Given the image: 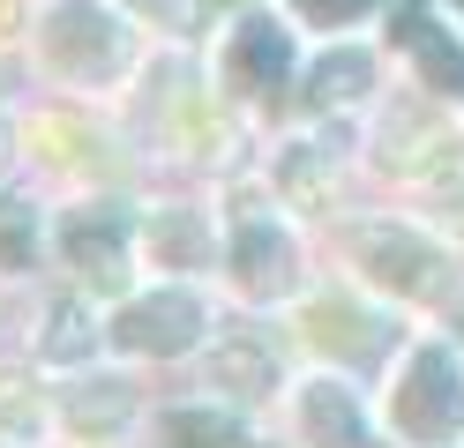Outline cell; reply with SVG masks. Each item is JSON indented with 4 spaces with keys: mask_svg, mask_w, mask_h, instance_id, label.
<instances>
[{
    "mask_svg": "<svg viewBox=\"0 0 464 448\" xmlns=\"http://www.w3.org/2000/svg\"><path fill=\"white\" fill-rule=\"evenodd\" d=\"M367 157L390 179H434L450 165V105L434 98V90H390V98L374 105Z\"/></svg>",
    "mask_w": 464,
    "mask_h": 448,
    "instance_id": "cell-9",
    "label": "cell"
},
{
    "mask_svg": "<svg viewBox=\"0 0 464 448\" xmlns=\"http://www.w3.org/2000/svg\"><path fill=\"white\" fill-rule=\"evenodd\" d=\"M450 337H457V344H464V299H457V314H450Z\"/></svg>",
    "mask_w": 464,
    "mask_h": 448,
    "instance_id": "cell-26",
    "label": "cell"
},
{
    "mask_svg": "<svg viewBox=\"0 0 464 448\" xmlns=\"http://www.w3.org/2000/svg\"><path fill=\"white\" fill-rule=\"evenodd\" d=\"M293 344L330 374H353V381H382L397 367V351L412 344L397 329V307L374 299L367 284H330V291H307L293 307Z\"/></svg>",
    "mask_w": 464,
    "mask_h": 448,
    "instance_id": "cell-2",
    "label": "cell"
},
{
    "mask_svg": "<svg viewBox=\"0 0 464 448\" xmlns=\"http://www.w3.org/2000/svg\"><path fill=\"white\" fill-rule=\"evenodd\" d=\"M285 15L307 23V30H323V38H337V30H353L374 15V0H285Z\"/></svg>",
    "mask_w": 464,
    "mask_h": 448,
    "instance_id": "cell-21",
    "label": "cell"
},
{
    "mask_svg": "<svg viewBox=\"0 0 464 448\" xmlns=\"http://www.w3.org/2000/svg\"><path fill=\"white\" fill-rule=\"evenodd\" d=\"M38 247H45V217H38V202L0 187V277H31Z\"/></svg>",
    "mask_w": 464,
    "mask_h": 448,
    "instance_id": "cell-20",
    "label": "cell"
},
{
    "mask_svg": "<svg viewBox=\"0 0 464 448\" xmlns=\"http://www.w3.org/2000/svg\"><path fill=\"white\" fill-rule=\"evenodd\" d=\"M225 217H210V209L195 202H150L142 209V269H158V277H210V269L225 262L218 247Z\"/></svg>",
    "mask_w": 464,
    "mask_h": 448,
    "instance_id": "cell-13",
    "label": "cell"
},
{
    "mask_svg": "<svg viewBox=\"0 0 464 448\" xmlns=\"http://www.w3.org/2000/svg\"><path fill=\"white\" fill-rule=\"evenodd\" d=\"M427 224L442 239H464V172H434L427 179Z\"/></svg>",
    "mask_w": 464,
    "mask_h": 448,
    "instance_id": "cell-22",
    "label": "cell"
},
{
    "mask_svg": "<svg viewBox=\"0 0 464 448\" xmlns=\"http://www.w3.org/2000/svg\"><path fill=\"white\" fill-rule=\"evenodd\" d=\"M225 217V284L232 299L247 307H300L307 299V269H300V232H293V209L277 195H255V187H232V202L218 209Z\"/></svg>",
    "mask_w": 464,
    "mask_h": 448,
    "instance_id": "cell-3",
    "label": "cell"
},
{
    "mask_svg": "<svg viewBox=\"0 0 464 448\" xmlns=\"http://www.w3.org/2000/svg\"><path fill=\"white\" fill-rule=\"evenodd\" d=\"M53 254H61V269L75 277V291L121 307L135 291V269H142V209L112 202V195L68 202L61 224H53Z\"/></svg>",
    "mask_w": 464,
    "mask_h": 448,
    "instance_id": "cell-6",
    "label": "cell"
},
{
    "mask_svg": "<svg viewBox=\"0 0 464 448\" xmlns=\"http://www.w3.org/2000/svg\"><path fill=\"white\" fill-rule=\"evenodd\" d=\"M38 38V68L75 90V98H98V90H121L142 60L135 23L112 8V0H53V8L31 23Z\"/></svg>",
    "mask_w": 464,
    "mask_h": 448,
    "instance_id": "cell-4",
    "label": "cell"
},
{
    "mask_svg": "<svg viewBox=\"0 0 464 448\" xmlns=\"http://www.w3.org/2000/svg\"><path fill=\"white\" fill-rule=\"evenodd\" d=\"M15 157H31V149H23V135H15V119L0 112V179L15 172Z\"/></svg>",
    "mask_w": 464,
    "mask_h": 448,
    "instance_id": "cell-24",
    "label": "cell"
},
{
    "mask_svg": "<svg viewBox=\"0 0 464 448\" xmlns=\"http://www.w3.org/2000/svg\"><path fill=\"white\" fill-rule=\"evenodd\" d=\"M31 30V0H0V45H15Z\"/></svg>",
    "mask_w": 464,
    "mask_h": 448,
    "instance_id": "cell-23",
    "label": "cell"
},
{
    "mask_svg": "<svg viewBox=\"0 0 464 448\" xmlns=\"http://www.w3.org/2000/svg\"><path fill=\"white\" fill-rule=\"evenodd\" d=\"M105 344V314L91 291H53L38 307V329H31V358L45 374H82Z\"/></svg>",
    "mask_w": 464,
    "mask_h": 448,
    "instance_id": "cell-14",
    "label": "cell"
},
{
    "mask_svg": "<svg viewBox=\"0 0 464 448\" xmlns=\"http://www.w3.org/2000/svg\"><path fill=\"white\" fill-rule=\"evenodd\" d=\"M0 448H31V441H0Z\"/></svg>",
    "mask_w": 464,
    "mask_h": 448,
    "instance_id": "cell-28",
    "label": "cell"
},
{
    "mask_svg": "<svg viewBox=\"0 0 464 448\" xmlns=\"http://www.w3.org/2000/svg\"><path fill=\"white\" fill-rule=\"evenodd\" d=\"M374 411L397 448H457L464 441V344L412 337L397 367L374 381Z\"/></svg>",
    "mask_w": 464,
    "mask_h": 448,
    "instance_id": "cell-1",
    "label": "cell"
},
{
    "mask_svg": "<svg viewBox=\"0 0 464 448\" xmlns=\"http://www.w3.org/2000/svg\"><path fill=\"white\" fill-rule=\"evenodd\" d=\"M53 418H61V434L75 448H112L142 418V388H135V374L82 367V374H61V388H53Z\"/></svg>",
    "mask_w": 464,
    "mask_h": 448,
    "instance_id": "cell-12",
    "label": "cell"
},
{
    "mask_svg": "<svg viewBox=\"0 0 464 448\" xmlns=\"http://www.w3.org/2000/svg\"><path fill=\"white\" fill-rule=\"evenodd\" d=\"M442 8H450V15H457V30H464V0H442Z\"/></svg>",
    "mask_w": 464,
    "mask_h": 448,
    "instance_id": "cell-27",
    "label": "cell"
},
{
    "mask_svg": "<svg viewBox=\"0 0 464 448\" xmlns=\"http://www.w3.org/2000/svg\"><path fill=\"white\" fill-rule=\"evenodd\" d=\"M270 195L293 209V217H330V202H337V165H330V149L314 142V135L277 142V149H270Z\"/></svg>",
    "mask_w": 464,
    "mask_h": 448,
    "instance_id": "cell-17",
    "label": "cell"
},
{
    "mask_svg": "<svg viewBox=\"0 0 464 448\" xmlns=\"http://www.w3.org/2000/svg\"><path fill=\"white\" fill-rule=\"evenodd\" d=\"M300 75V45H293V15H240L218 38V90L232 105H263L285 98Z\"/></svg>",
    "mask_w": 464,
    "mask_h": 448,
    "instance_id": "cell-10",
    "label": "cell"
},
{
    "mask_svg": "<svg viewBox=\"0 0 464 448\" xmlns=\"http://www.w3.org/2000/svg\"><path fill=\"white\" fill-rule=\"evenodd\" d=\"M61 418H53V388L23 367V358H0V441H45Z\"/></svg>",
    "mask_w": 464,
    "mask_h": 448,
    "instance_id": "cell-19",
    "label": "cell"
},
{
    "mask_svg": "<svg viewBox=\"0 0 464 448\" xmlns=\"http://www.w3.org/2000/svg\"><path fill=\"white\" fill-rule=\"evenodd\" d=\"M158 448H277V441L255 426V411H240V404L188 396V404L158 411Z\"/></svg>",
    "mask_w": 464,
    "mask_h": 448,
    "instance_id": "cell-15",
    "label": "cell"
},
{
    "mask_svg": "<svg viewBox=\"0 0 464 448\" xmlns=\"http://www.w3.org/2000/svg\"><path fill=\"white\" fill-rule=\"evenodd\" d=\"M0 284H8V277H0ZM15 329H23V344H31V321H23V314H15V299L0 291V351H8V337H15Z\"/></svg>",
    "mask_w": 464,
    "mask_h": 448,
    "instance_id": "cell-25",
    "label": "cell"
},
{
    "mask_svg": "<svg viewBox=\"0 0 464 448\" xmlns=\"http://www.w3.org/2000/svg\"><path fill=\"white\" fill-rule=\"evenodd\" d=\"M210 337H218L210 299H202L188 277H158L150 291L135 284L121 307H112V321H105V344L121 358H195Z\"/></svg>",
    "mask_w": 464,
    "mask_h": 448,
    "instance_id": "cell-7",
    "label": "cell"
},
{
    "mask_svg": "<svg viewBox=\"0 0 464 448\" xmlns=\"http://www.w3.org/2000/svg\"><path fill=\"white\" fill-rule=\"evenodd\" d=\"M390 38L412 52V68H420V90H434L442 105H464V38H450L442 23H434L427 8H404L390 15Z\"/></svg>",
    "mask_w": 464,
    "mask_h": 448,
    "instance_id": "cell-16",
    "label": "cell"
},
{
    "mask_svg": "<svg viewBox=\"0 0 464 448\" xmlns=\"http://www.w3.org/2000/svg\"><path fill=\"white\" fill-rule=\"evenodd\" d=\"M195 374H202V396L240 404V411H270V404H285V388H293V374H285V358H277V344L263 329H218V337L195 351Z\"/></svg>",
    "mask_w": 464,
    "mask_h": 448,
    "instance_id": "cell-11",
    "label": "cell"
},
{
    "mask_svg": "<svg viewBox=\"0 0 464 448\" xmlns=\"http://www.w3.org/2000/svg\"><path fill=\"white\" fill-rule=\"evenodd\" d=\"M367 90H374V52L337 38V45L307 68L300 105H307V112H353V105H367Z\"/></svg>",
    "mask_w": 464,
    "mask_h": 448,
    "instance_id": "cell-18",
    "label": "cell"
},
{
    "mask_svg": "<svg viewBox=\"0 0 464 448\" xmlns=\"http://www.w3.org/2000/svg\"><path fill=\"white\" fill-rule=\"evenodd\" d=\"M344 262L353 277L390 299V307H450L457 299V262L434 224H404V217H367L344 232Z\"/></svg>",
    "mask_w": 464,
    "mask_h": 448,
    "instance_id": "cell-5",
    "label": "cell"
},
{
    "mask_svg": "<svg viewBox=\"0 0 464 448\" xmlns=\"http://www.w3.org/2000/svg\"><path fill=\"white\" fill-rule=\"evenodd\" d=\"M285 418H293V448H397L382 411L367 404V388L330 367H314L285 388Z\"/></svg>",
    "mask_w": 464,
    "mask_h": 448,
    "instance_id": "cell-8",
    "label": "cell"
}]
</instances>
